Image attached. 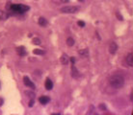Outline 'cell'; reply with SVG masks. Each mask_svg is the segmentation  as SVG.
I'll return each mask as SVG.
<instances>
[{
    "instance_id": "16",
    "label": "cell",
    "mask_w": 133,
    "mask_h": 115,
    "mask_svg": "<svg viewBox=\"0 0 133 115\" xmlns=\"http://www.w3.org/2000/svg\"><path fill=\"white\" fill-rule=\"evenodd\" d=\"M33 43L36 44V45H40L41 44V39L38 38V37H35V38H33Z\"/></svg>"
},
{
    "instance_id": "11",
    "label": "cell",
    "mask_w": 133,
    "mask_h": 115,
    "mask_svg": "<svg viewBox=\"0 0 133 115\" xmlns=\"http://www.w3.org/2000/svg\"><path fill=\"white\" fill-rule=\"evenodd\" d=\"M39 24H40L41 26L44 27V26L47 25V20H46L44 17H40V18H39Z\"/></svg>"
},
{
    "instance_id": "9",
    "label": "cell",
    "mask_w": 133,
    "mask_h": 115,
    "mask_svg": "<svg viewBox=\"0 0 133 115\" xmlns=\"http://www.w3.org/2000/svg\"><path fill=\"white\" fill-rule=\"evenodd\" d=\"M45 88L47 89V90H50V89H52V87H53V83L51 82V80L50 79H46V81H45Z\"/></svg>"
},
{
    "instance_id": "21",
    "label": "cell",
    "mask_w": 133,
    "mask_h": 115,
    "mask_svg": "<svg viewBox=\"0 0 133 115\" xmlns=\"http://www.w3.org/2000/svg\"><path fill=\"white\" fill-rule=\"evenodd\" d=\"M33 105H34V100L32 99V100H31V101L29 102V106L31 107V106H33Z\"/></svg>"
},
{
    "instance_id": "12",
    "label": "cell",
    "mask_w": 133,
    "mask_h": 115,
    "mask_svg": "<svg viewBox=\"0 0 133 115\" xmlns=\"http://www.w3.org/2000/svg\"><path fill=\"white\" fill-rule=\"evenodd\" d=\"M79 54H80L81 56H84V57H89V50L88 49H82L79 51Z\"/></svg>"
},
{
    "instance_id": "1",
    "label": "cell",
    "mask_w": 133,
    "mask_h": 115,
    "mask_svg": "<svg viewBox=\"0 0 133 115\" xmlns=\"http://www.w3.org/2000/svg\"><path fill=\"white\" fill-rule=\"evenodd\" d=\"M109 83H110V85L113 88L119 89V88H121V87L123 86V84H124V79H123L122 76H121L119 74H116V75H113V76L110 77Z\"/></svg>"
},
{
    "instance_id": "14",
    "label": "cell",
    "mask_w": 133,
    "mask_h": 115,
    "mask_svg": "<svg viewBox=\"0 0 133 115\" xmlns=\"http://www.w3.org/2000/svg\"><path fill=\"white\" fill-rule=\"evenodd\" d=\"M33 53L35 55H44V51L43 50H41V49H35L33 51Z\"/></svg>"
},
{
    "instance_id": "4",
    "label": "cell",
    "mask_w": 133,
    "mask_h": 115,
    "mask_svg": "<svg viewBox=\"0 0 133 115\" xmlns=\"http://www.w3.org/2000/svg\"><path fill=\"white\" fill-rule=\"evenodd\" d=\"M117 50H118V45H117V43L116 42H112L110 44V46H109V52L114 55L117 52Z\"/></svg>"
},
{
    "instance_id": "8",
    "label": "cell",
    "mask_w": 133,
    "mask_h": 115,
    "mask_svg": "<svg viewBox=\"0 0 133 115\" xmlns=\"http://www.w3.org/2000/svg\"><path fill=\"white\" fill-rule=\"evenodd\" d=\"M126 62L129 66H133V54L129 53L126 57Z\"/></svg>"
},
{
    "instance_id": "19",
    "label": "cell",
    "mask_w": 133,
    "mask_h": 115,
    "mask_svg": "<svg viewBox=\"0 0 133 115\" xmlns=\"http://www.w3.org/2000/svg\"><path fill=\"white\" fill-rule=\"evenodd\" d=\"M99 108H101V109H103V110H106V106H104V104H101V105L99 106Z\"/></svg>"
},
{
    "instance_id": "23",
    "label": "cell",
    "mask_w": 133,
    "mask_h": 115,
    "mask_svg": "<svg viewBox=\"0 0 133 115\" xmlns=\"http://www.w3.org/2000/svg\"><path fill=\"white\" fill-rule=\"evenodd\" d=\"M79 1H80V2H83V1H84V0H79Z\"/></svg>"
},
{
    "instance_id": "22",
    "label": "cell",
    "mask_w": 133,
    "mask_h": 115,
    "mask_svg": "<svg viewBox=\"0 0 133 115\" xmlns=\"http://www.w3.org/2000/svg\"><path fill=\"white\" fill-rule=\"evenodd\" d=\"M61 2H62V3H68L69 0H61Z\"/></svg>"
},
{
    "instance_id": "13",
    "label": "cell",
    "mask_w": 133,
    "mask_h": 115,
    "mask_svg": "<svg viewBox=\"0 0 133 115\" xmlns=\"http://www.w3.org/2000/svg\"><path fill=\"white\" fill-rule=\"evenodd\" d=\"M8 16H9V14H5V13L2 12V11H0V19H1V20H4V19L8 18Z\"/></svg>"
},
{
    "instance_id": "15",
    "label": "cell",
    "mask_w": 133,
    "mask_h": 115,
    "mask_svg": "<svg viewBox=\"0 0 133 115\" xmlns=\"http://www.w3.org/2000/svg\"><path fill=\"white\" fill-rule=\"evenodd\" d=\"M67 44H68L69 46H72V45L74 44V40H73V38L69 37V38L67 39Z\"/></svg>"
},
{
    "instance_id": "17",
    "label": "cell",
    "mask_w": 133,
    "mask_h": 115,
    "mask_svg": "<svg viewBox=\"0 0 133 115\" xmlns=\"http://www.w3.org/2000/svg\"><path fill=\"white\" fill-rule=\"evenodd\" d=\"M77 24L80 26V27H85V22L84 21H81V20H79L78 22H77Z\"/></svg>"
},
{
    "instance_id": "20",
    "label": "cell",
    "mask_w": 133,
    "mask_h": 115,
    "mask_svg": "<svg viewBox=\"0 0 133 115\" xmlns=\"http://www.w3.org/2000/svg\"><path fill=\"white\" fill-rule=\"evenodd\" d=\"M70 61H71L72 64H74V62H75V58H74V57H71V58H70Z\"/></svg>"
},
{
    "instance_id": "18",
    "label": "cell",
    "mask_w": 133,
    "mask_h": 115,
    "mask_svg": "<svg viewBox=\"0 0 133 115\" xmlns=\"http://www.w3.org/2000/svg\"><path fill=\"white\" fill-rule=\"evenodd\" d=\"M116 15H117V17L119 18V20H123V17L120 14V13H119V12H117V13H116Z\"/></svg>"
},
{
    "instance_id": "2",
    "label": "cell",
    "mask_w": 133,
    "mask_h": 115,
    "mask_svg": "<svg viewBox=\"0 0 133 115\" xmlns=\"http://www.w3.org/2000/svg\"><path fill=\"white\" fill-rule=\"evenodd\" d=\"M79 10V7H75V6H67V7H63L61 8V12L65 13V14H74Z\"/></svg>"
},
{
    "instance_id": "7",
    "label": "cell",
    "mask_w": 133,
    "mask_h": 115,
    "mask_svg": "<svg viewBox=\"0 0 133 115\" xmlns=\"http://www.w3.org/2000/svg\"><path fill=\"white\" fill-rule=\"evenodd\" d=\"M16 53H17L20 57L25 56V55H26V50H25V47H23V46L17 47V48H16Z\"/></svg>"
},
{
    "instance_id": "5",
    "label": "cell",
    "mask_w": 133,
    "mask_h": 115,
    "mask_svg": "<svg viewBox=\"0 0 133 115\" xmlns=\"http://www.w3.org/2000/svg\"><path fill=\"white\" fill-rule=\"evenodd\" d=\"M71 76H72V78H74V79H76V78H78L79 76H80V74H79V71L76 69V67L72 64V66H71Z\"/></svg>"
},
{
    "instance_id": "10",
    "label": "cell",
    "mask_w": 133,
    "mask_h": 115,
    "mask_svg": "<svg viewBox=\"0 0 133 115\" xmlns=\"http://www.w3.org/2000/svg\"><path fill=\"white\" fill-rule=\"evenodd\" d=\"M60 60H61V63H63V64H68L69 63V57L66 55V54H63V56L61 57V59H60Z\"/></svg>"
},
{
    "instance_id": "6",
    "label": "cell",
    "mask_w": 133,
    "mask_h": 115,
    "mask_svg": "<svg viewBox=\"0 0 133 115\" xmlns=\"http://www.w3.org/2000/svg\"><path fill=\"white\" fill-rule=\"evenodd\" d=\"M49 101H50V98L47 97V96H42V97L39 98V102L42 105H46V104L49 103Z\"/></svg>"
},
{
    "instance_id": "3",
    "label": "cell",
    "mask_w": 133,
    "mask_h": 115,
    "mask_svg": "<svg viewBox=\"0 0 133 115\" xmlns=\"http://www.w3.org/2000/svg\"><path fill=\"white\" fill-rule=\"evenodd\" d=\"M23 83H24V84H25L26 86H28V87H30V88H32V89L35 88V84L30 81V79H29L27 76H25V77L23 78Z\"/></svg>"
}]
</instances>
